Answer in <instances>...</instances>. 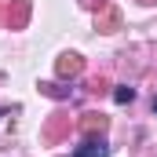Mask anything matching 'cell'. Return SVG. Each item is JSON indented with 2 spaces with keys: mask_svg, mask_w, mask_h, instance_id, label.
I'll return each mask as SVG.
<instances>
[{
  "mask_svg": "<svg viewBox=\"0 0 157 157\" xmlns=\"http://www.w3.org/2000/svg\"><path fill=\"white\" fill-rule=\"evenodd\" d=\"M73 157H110V146L102 139H84L77 150H73Z\"/></svg>",
  "mask_w": 157,
  "mask_h": 157,
  "instance_id": "6da1fadb",
  "label": "cell"
},
{
  "mask_svg": "<svg viewBox=\"0 0 157 157\" xmlns=\"http://www.w3.org/2000/svg\"><path fill=\"white\" fill-rule=\"evenodd\" d=\"M77 70H80V59H77V55H62V62H59V73L66 77V73H77Z\"/></svg>",
  "mask_w": 157,
  "mask_h": 157,
  "instance_id": "7a4b0ae2",
  "label": "cell"
},
{
  "mask_svg": "<svg viewBox=\"0 0 157 157\" xmlns=\"http://www.w3.org/2000/svg\"><path fill=\"white\" fill-rule=\"evenodd\" d=\"M113 99H117L121 106H124V102H132V99H135V88H128V84H117V91H113Z\"/></svg>",
  "mask_w": 157,
  "mask_h": 157,
  "instance_id": "3957f363",
  "label": "cell"
},
{
  "mask_svg": "<svg viewBox=\"0 0 157 157\" xmlns=\"http://www.w3.org/2000/svg\"><path fill=\"white\" fill-rule=\"evenodd\" d=\"M154 113H157V99H154Z\"/></svg>",
  "mask_w": 157,
  "mask_h": 157,
  "instance_id": "277c9868",
  "label": "cell"
}]
</instances>
